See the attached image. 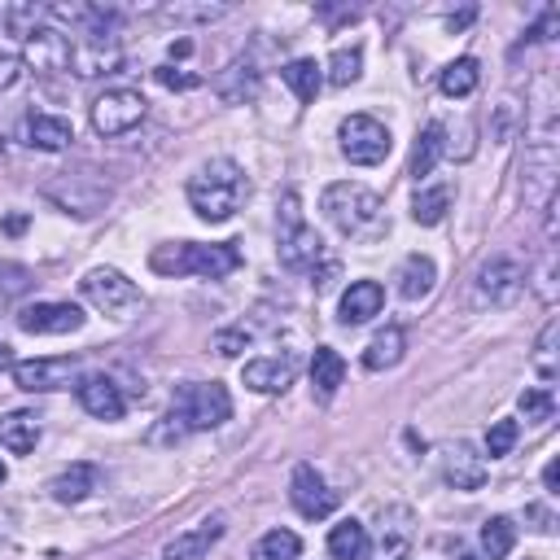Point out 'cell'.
<instances>
[{
	"label": "cell",
	"mask_w": 560,
	"mask_h": 560,
	"mask_svg": "<svg viewBox=\"0 0 560 560\" xmlns=\"http://www.w3.org/2000/svg\"><path fill=\"white\" fill-rule=\"evenodd\" d=\"M228 13V4H166L162 18L171 22H219Z\"/></svg>",
	"instance_id": "obj_37"
},
{
	"label": "cell",
	"mask_w": 560,
	"mask_h": 560,
	"mask_svg": "<svg viewBox=\"0 0 560 560\" xmlns=\"http://www.w3.org/2000/svg\"><path fill=\"white\" fill-rule=\"evenodd\" d=\"M223 538V516H206L197 521L192 529L175 534L166 547H162V560H206V551Z\"/></svg>",
	"instance_id": "obj_18"
},
{
	"label": "cell",
	"mask_w": 560,
	"mask_h": 560,
	"mask_svg": "<svg viewBox=\"0 0 560 560\" xmlns=\"http://www.w3.org/2000/svg\"><path fill=\"white\" fill-rule=\"evenodd\" d=\"M39 442V416L35 411H4L0 416V446H9L13 455L35 451Z\"/></svg>",
	"instance_id": "obj_21"
},
{
	"label": "cell",
	"mask_w": 560,
	"mask_h": 560,
	"mask_svg": "<svg viewBox=\"0 0 560 560\" xmlns=\"http://www.w3.org/2000/svg\"><path fill=\"white\" fill-rule=\"evenodd\" d=\"M525 289V267L512 258V254H494L481 262L477 280H472V298L481 306H512Z\"/></svg>",
	"instance_id": "obj_9"
},
{
	"label": "cell",
	"mask_w": 560,
	"mask_h": 560,
	"mask_svg": "<svg viewBox=\"0 0 560 560\" xmlns=\"http://www.w3.org/2000/svg\"><path fill=\"white\" fill-rule=\"evenodd\" d=\"M74 381H79V359H74V354L13 363V385H18V389H26V394H52V389H70Z\"/></svg>",
	"instance_id": "obj_12"
},
{
	"label": "cell",
	"mask_w": 560,
	"mask_h": 560,
	"mask_svg": "<svg viewBox=\"0 0 560 560\" xmlns=\"http://www.w3.org/2000/svg\"><path fill=\"white\" fill-rule=\"evenodd\" d=\"M144 122V96L136 88H109L92 101V131L96 136H127Z\"/></svg>",
	"instance_id": "obj_10"
},
{
	"label": "cell",
	"mask_w": 560,
	"mask_h": 560,
	"mask_svg": "<svg viewBox=\"0 0 560 560\" xmlns=\"http://www.w3.org/2000/svg\"><path fill=\"white\" fill-rule=\"evenodd\" d=\"M516 433H521L516 420H494L490 433H486V455H490V459H494V455H508V451L516 446Z\"/></svg>",
	"instance_id": "obj_40"
},
{
	"label": "cell",
	"mask_w": 560,
	"mask_h": 560,
	"mask_svg": "<svg viewBox=\"0 0 560 560\" xmlns=\"http://www.w3.org/2000/svg\"><path fill=\"white\" fill-rule=\"evenodd\" d=\"M48 490H52L57 503H79V499H88V490H96V468L92 464H70L66 472H57L48 481Z\"/></svg>",
	"instance_id": "obj_26"
},
{
	"label": "cell",
	"mask_w": 560,
	"mask_h": 560,
	"mask_svg": "<svg viewBox=\"0 0 560 560\" xmlns=\"http://www.w3.org/2000/svg\"><path fill=\"white\" fill-rule=\"evenodd\" d=\"M359 74H363V48H359V44L337 48V52L328 57V83H332V88H350Z\"/></svg>",
	"instance_id": "obj_35"
},
{
	"label": "cell",
	"mask_w": 560,
	"mask_h": 560,
	"mask_svg": "<svg viewBox=\"0 0 560 560\" xmlns=\"http://www.w3.org/2000/svg\"><path fill=\"white\" fill-rule=\"evenodd\" d=\"M411 538H416V512L407 503H389L376 512V534L368 538L363 560H407Z\"/></svg>",
	"instance_id": "obj_8"
},
{
	"label": "cell",
	"mask_w": 560,
	"mask_h": 560,
	"mask_svg": "<svg viewBox=\"0 0 560 560\" xmlns=\"http://www.w3.org/2000/svg\"><path fill=\"white\" fill-rule=\"evenodd\" d=\"M302 551V538L293 529H267L254 547V560H298Z\"/></svg>",
	"instance_id": "obj_34"
},
{
	"label": "cell",
	"mask_w": 560,
	"mask_h": 560,
	"mask_svg": "<svg viewBox=\"0 0 560 560\" xmlns=\"http://www.w3.org/2000/svg\"><path fill=\"white\" fill-rule=\"evenodd\" d=\"M381 306H385V289L376 284V280H354L346 293H341V324L346 328H354V324H368L372 315H381Z\"/></svg>",
	"instance_id": "obj_20"
},
{
	"label": "cell",
	"mask_w": 560,
	"mask_h": 560,
	"mask_svg": "<svg viewBox=\"0 0 560 560\" xmlns=\"http://www.w3.org/2000/svg\"><path fill=\"white\" fill-rule=\"evenodd\" d=\"M153 74H158V83H162V88H197V83H201V74L175 70V66H158Z\"/></svg>",
	"instance_id": "obj_42"
},
{
	"label": "cell",
	"mask_w": 560,
	"mask_h": 560,
	"mask_svg": "<svg viewBox=\"0 0 560 560\" xmlns=\"http://www.w3.org/2000/svg\"><path fill=\"white\" fill-rule=\"evenodd\" d=\"M477 61L472 57H455L451 66H442V74H438V88L446 92V96H468L472 88H477Z\"/></svg>",
	"instance_id": "obj_31"
},
{
	"label": "cell",
	"mask_w": 560,
	"mask_h": 560,
	"mask_svg": "<svg viewBox=\"0 0 560 560\" xmlns=\"http://www.w3.org/2000/svg\"><path fill=\"white\" fill-rule=\"evenodd\" d=\"M446 210H451V188H446V184L424 188V192H416V201H411V219H416V223H424V228L442 223V219H446Z\"/></svg>",
	"instance_id": "obj_32"
},
{
	"label": "cell",
	"mask_w": 560,
	"mask_h": 560,
	"mask_svg": "<svg viewBox=\"0 0 560 560\" xmlns=\"http://www.w3.org/2000/svg\"><path fill=\"white\" fill-rule=\"evenodd\" d=\"M442 472L455 490H481L486 486V455H477L468 442H455L442 459Z\"/></svg>",
	"instance_id": "obj_19"
},
{
	"label": "cell",
	"mask_w": 560,
	"mask_h": 560,
	"mask_svg": "<svg viewBox=\"0 0 560 560\" xmlns=\"http://www.w3.org/2000/svg\"><path fill=\"white\" fill-rule=\"evenodd\" d=\"M289 499H293V508H298L302 516H311V521H319V516H328V512L337 508V490H328V481L315 472V464H298V468H293V477H289Z\"/></svg>",
	"instance_id": "obj_14"
},
{
	"label": "cell",
	"mask_w": 560,
	"mask_h": 560,
	"mask_svg": "<svg viewBox=\"0 0 560 560\" xmlns=\"http://www.w3.org/2000/svg\"><path fill=\"white\" fill-rule=\"evenodd\" d=\"M319 210L346 236H376L381 232V214H385L381 197L372 188H363V184H328L324 197H319Z\"/></svg>",
	"instance_id": "obj_3"
},
{
	"label": "cell",
	"mask_w": 560,
	"mask_h": 560,
	"mask_svg": "<svg viewBox=\"0 0 560 560\" xmlns=\"http://www.w3.org/2000/svg\"><path fill=\"white\" fill-rule=\"evenodd\" d=\"M402 346H407L402 328H385V332H376V337L368 341V350H363V368H368V372H385V368H394V363L402 359Z\"/></svg>",
	"instance_id": "obj_28"
},
{
	"label": "cell",
	"mask_w": 560,
	"mask_h": 560,
	"mask_svg": "<svg viewBox=\"0 0 560 560\" xmlns=\"http://www.w3.org/2000/svg\"><path fill=\"white\" fill-rule=\"evenodd\" d=\"M249 341H254V328H245V324H236V328H223V332H214V350H219V354H228V359H232V354H241V350H245Z\"/></svg>",
	"instance_id": "obj_41"
},
{
	"label": "cell",
	"mask_w": 560,
	"mask_h": 560,
	"mask_svg": "<svg viewBox=\"0 0 560 560\" xmlns=\"http://www.w3.org/2000/svg\"><path fill=\"white\" fill-rule=\"evenodd\" d=\"M442 149H446V127H442V122H429V127L416 136V144H411V166H407V175H411V179L433 175Z\"/></svg>",
	"instance_id": "obj_23"
},
{
	"label": "cell",
	"mask_w": 560,
	"mask_h": 560,
	"mask_svg": "<svg viewBox=\"0 0 560 560\" xmlns=\"http://www.w3.org/2000/svg\"><path fill=\"white\" fill-rule=\"evenodd\" d=\"M298 376V359L293 354H262V359H249L245 363V385L258 389V394H280L289 389Z\"/></svg>",
	"instance_id": "obj_17"
},
{
	"label": "cell",
	"mask_w": 560,
	"mask_h": 560,
	"mask_svg": "<svg viewBox=\"0 0 560 560\" xmlns=\"http://www.w3.org/2000/svg\"><path fill=\"white\" fill-rule=\"evenodd\" d=\"M542 486L556 494L560 490V459H547V468H542Z\"/></svg>",
	"instance_id": "obj_44"
},
{
	"label": "cell",
	"mask_w": 560,
	"mask_h": 560,
	"mask_svg": "<svg viewBox=\"0 0 560 560\" xmlns=\"http://www.w3.org/2000/svg\"><path fill=\"white\" fill-rule=\"evenodd\" d=\"M22 66H26V61H22V44H13V39H4V35H0V92L18 83Z\"/></svg>",
	"instance_id": "obj_38"
},
{
	"label": "cell",
	"mask_w": 560,
	"mask_h": 560,
	"mask_svg": "<svg viewBox=\"0 0 560 560\" xmlns=\"http://www.w3.org/2000/svg\"><path fill=\"white\" fill-rule=\"evenodd\" d=\"M0 481H4V464H0Z\"/></svg>",
	"instance_id": "obj_47"
},
{
	"label": "cell",
	"mask_w": 560,
	"mask_h": 560,
	"mask_svg": "<svg viewBox=\"0 0 560 560\" xmlns=\"http://www.w3.org/2000/svg\"><path fill=\"white\" fill-rule=\"evenodd\" d=\"M79 402H83V411L88 416H96V420H118L122 411H127V398H122V389L114 385V376H105V372H92V376H79Z\"/></svg>",
	"instance_id": "obj_16"
},
{
	"label": "cell",
	"mask_w": 560,
	"mask_h": 560,
	"mask_svg": "<svg viewBox=\"0 0 560 560\" xmlns=\"http://www.w3.org/2000/svg\"><path fill=\"white\" fill-rule=\"evenodd\" d=\"M83 298H88L96 311L114 315V319H131V315L140 311V289H136L122 271H114V267H92V271L83 276Z\"/></svg>",
	"instance_id": "obj_7"
},
{
	"label": "cell",
	"mask_w": 560,
	"mask_h": 560,
	"mask_svg": "<svg viewBox=\"0 0 560 560\" xmlns=\"http://www.w3.org/2000/svg\"><path fill=\"white\" fill-rule=\"evenodd\" d=\"M249 192V179L245 171L232 162V158H210L192 179H188V206L197 210V219L206 223H228L241 201Z\"/></svg>",
	"instance_id": "obj_1"
},
{
	"label": "cell",
	"mask_w": 560,
	"mask_h": 560,
	"mask_svg": "<svg viewBox=\"0 0 560 560\" xmlns=\"http://www.w3.org/2000/svg\"><path fill=\"white\" fill-rule=\"evenodd\" d=\"M341 376H346V359H341L332 346H319V350L311 354V385H315V398L328 402V398L337 394Z\"/></svg>",
	"instance_id": "obj_25"
},
{
	"label": "cell",
	"mask_w": 560,
	"mask_h": 560,
	"mask_svg": "<svg viewBox=\"0 0 560 560\" xmlns=\"http://www.w3.org/2000/svg\"><path fill=\"white\" fill-rule=\"evenodd\" d=\"M556 337H560V324L547 319V328H542L538 341H534V372H538L542 381H556V372H560V363H556Z\"/></svg>",
	"instance_id": "obj_36"
},
{
	"label": "cell",
	"mask_w": 560,
	"mask_h": 560,
	"mask_svg": "<svg viewBox=\"0 0 560 560\" xmlns=\"http://www.w3.org/2000/svg\"><path fill=\"white\" fill-rule=\"evenodd\" d=\"M18 328L22 332H39V337L79 332L83 328V311L74 302H31V306L18 311Z\"/></svg>",
	"instance_id": "obj_13"
},
{
	"label": "cell",
	"mask_w": 560,
	"mask_h": 560,
	"mask_svg": "<svg viewBox=\"0 0 560 560\" xmlns=\"http://www.w3.org/2000/svg\"><path fill=\"white\" fill-rule=\"evenodd\" d=\"M149 267L162 276H232L241 267V249L236 241H219V245H201V241H175V245H158L149 254Z\"/></svg>",
	"instance_id": "obj_2"
},
{
	"label": "cell",
	"mask_w": 560,
	"mask_h": 560,
	"mask_svg": "<svg viewBox=\"0 0 560 560\" xmlns=\"http://www.w3.org/2000/svg\"><path fill=\"white\" fill-rule=\"evenodd\" d=\"M433 280H438V267H433L429 254H407L402 258V267H398V293L407 302H420L433 289Z\"/></svg>",
	"instance_id": "obj_24"
},
{
	"label": "cell",
	"mask_w": 560,
	"mask_h": 560,
	"mask_svg": "<svg viewBox=\"0 0 560 560\" xmlns=\"http://www.w3.org/2000/svg\"><path fill=\"white\" fill-rule=\"evenodd\" d=\"M337 140H341V153H346L354 166H376V162H385V153H389V127L376 122L372 114H350V118L341 122Z\"/></svg>",
	"instance_id": "obj_11"
},
{
	"label": "cell",
	"mask_w": 560,
	"mask_h": 560,
	"mask_svg": "<svg viewBox=\"0 0 560 560\" xmlns=\"http://www.w3.org/2000/svg\"><path fill=\"white\" fill-rule=\"evenodd\" d=\"M26 140L35 149L57 153V149H66L74 140V127L66 118H57V114H26Z\"/></svg>",
	"instance_id": "obj_22"
},
{
	"label": "cell",
	"mask_w": 560,
	"mask_h": 560,
	"mask_svg": "<svg viewBox=\"0 0 560 560\" xmlns=\"http://www.w3.org/2000/svg\"><path fill=\"white\" fill-rule=\"evenodd\" d=\"M472 18H477V9H459V13H451L446 22H451V31H459V26H468Z\"/></svg>",
	"instance_id": "obj_45"
},
{
	"label": "cell",
	"mask_w": 560,
	"mask_h": 560,
	"mask_svg": "<svg viewBox=\"0 0 560 560\" xmlns=\"http://www.w3.org/2000/svg\"><path fill=\"white\" fill-rule=\"evenodd\" d=\"M219 96L228 101V105H241V101H249L254 92H258V70L249 66V61H236V66H228L223 74H219Z\"/></svg>",
	"instance_id": "obj_29"
},
{
	"label": "cell",
	"mask_w": 560,
	"mask_h": 560,
	"mask_svg": "<svg viewBox=\"0 0 560 560\" xmlns=\"http://www.w3.org/2000/svg\"><path fill=\"white\" fill-rule=\"evenodd\" d=\"M512 547H516V525H512V516H490V521L481 525V551H486L490 560H503Z\"/></svg>",
	"instance_id": "obj_33"
},
{
	"label": "cell",
	"mask_w": 560,
	"mask_h": 560,
	"mask_svg": "<svg viewBox=\"0 0 560 560\" xmlns=\"http://www.w3.org/2000/svg\"><path fill=\"white\" fill-rule=\"evenodd\" d=\"M368 551V529L359 521H341L328 529V556L332 560H363Z\"/></svg>",
	"instance_id": "obj_30"
},
{
	"label": "cell",
	"mask_w": 560,
	"mask_h": 560,
	"mask_svg": "<svg viewBox=\"0 0 560 560\" xmlns=\"http://www.w3.org/2000/svg\"><path fill=\"white\" fill-rule=\"evenodd\" d=\"M22 61L35 66L39 74H57V70H70V39L52 26H35L22 44Z\"/></svg>",
	"instance_id": "obj_15"
},
{
	"label": "cell",
	"mask_w": 560,
	"mask_h": 560,
	"mask_svg": "<svg viewBox=\"0 0 560 560\" xmlns=\"http://www.w3.org/2000/svg\"><path fill=\"white\" fill-rule=\"evenodd\" d=\"M280 79H284V83L293 88V96H298V101H306V105H311V101L319 96L324 70L315 66V57H293V61H289V66L280 70Z\"/></svg>",
	"instance_id": "obj_27"
},
{
	"label": "cell",
	"mask_w": 560,
	"mask_h": 560,
	"mask_svg": "<svg viewBox=\"0 0 560 560\" xmlns=\"http://www.w3.org/2000/svg\"><path fill=\"white\" fill-rule=\"evenodd\" d=\"M44 197L57 201L66 214H79V219H92L105 210V201L114 197L109 179H101L96 171H61L44 184Z\"/></svg>",
	"instance_id": "obj_6"
},
{
	"label": "cell",
	"mask_w": 560,
	"mask_h": 560,
	"mask_svg": "<svg viewBox=\"0 0 560 560\" xmlns=\"http://www.w3.org/2000/svg\"><path fill=\"white\" fill-rule=\"evenodd\" d=\"M232 416V394L219 385V381H188L175 389L171 398V420H179L184 433H197V429H214Z\"/></svg>",
	"instance_id": "obj_5"
},
{
	"label": "cell",
	"mask_w": 560,
	"mask_h": 560,
	"mask_svg": "<svg viewBox=\"0 0 560 560\" xmlns=\"http://www.w3.org/2000/svg\"><path fill=\"white\" fill-rule=\"evenodd\" d=\"M525 521H534L538 534H556V516H551L547 503H529V508H525Z\"/></svg>",
	"instance_id": "obj_43"
},
{
	"label": "cell",
	"mask_w": 560,
	"mask_h": 560,
	"mask_svg": "<svg viewBox=\"0 0 560 560\" xmlns=\"http://www.w3.org/2000/svg\"><path fill=\"white\" fill-rule=\"evenodd\" d=\"M280 267L289 271H311L315 276V262H324V241L319 232L302 219V201L298 192H284L280 197Z\"/></svg>",
	"instance_id": "obj_4"
},
{
	"label": "cell",
	"mask_w": 560,
	"mask_h": 560,
	"mask_svg": "<svg viewBox=\"0 0 560 560\" xmlns=\"http://www.w3.org/2000/svg\"><path fill=\"white\" fill-rule=\"evenodd\" d=\"M0 368H13V350L0 341Z\"/></svg>",
	"instance_id": "obj_46"
},
{
	"label": "cell",
	"mask_w": 560,
	"mask_h": 560,
	"mask_svg": "<svg viewBox=\"0 0 560 560\" xmlns=\"http://www.w3.org/2000/svg\"><path fill=\"white\" fill-rule=\"evenodd\" d=\"M468 560H472V556H468Z\"/></svg>",
	"instance_id": "obj_48"
},
{
	"label": "cell",
	"mask_w": 560,
	"mask_h": 560,
	"mask_svg": "<svg viewBox=\"0 0 560 560\" xmlns=\"http://www.w3.org/2000/svg\"><path fill=\"white\" fill-rule=\"evenodd\" d=\"M516 407L525 411V420H551L556 398H551V389H525V394L516 398Z\"/></svg>",
	"instance_id": "obj_39"
}]
</instances>
